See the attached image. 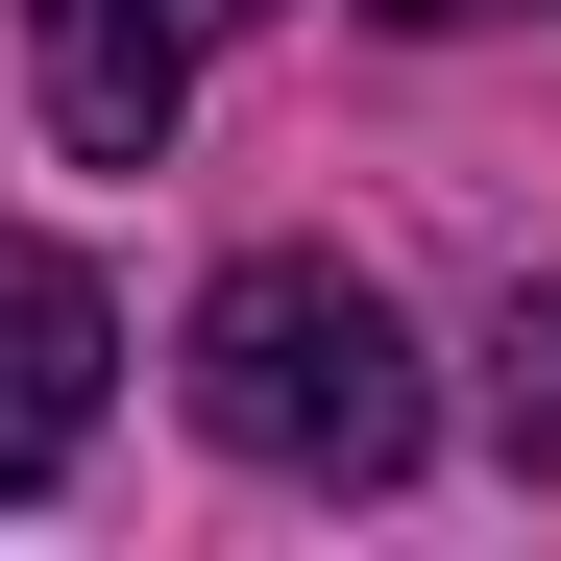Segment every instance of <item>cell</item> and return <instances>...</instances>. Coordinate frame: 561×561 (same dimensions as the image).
<instances>
[{"label":"cell","mask_w":561,"mask_h":561,"mask_svg":"<svg viewBox=\"0 0 561 561\" xmlns=\"http://www.w3.org/2000/svg\"><path fill=\"white\" fill-rule=\"evenodd\" d=\"M196 415L268 463V489H391V463H415V342H391L366 268L244 244L220 294H196Z\"/></svg>","instance_id":"cell-1"},{"label":"cell","mask_w":561,"mask_h":561,"mask_svg":"<svg viewBox=\"0 0 561 561\" xmlns=\"http://www.w3.org/2000/svg\"><path fill=\"white\" fill-rule=\"evenodd\" d=\"M220 25H268V0H25V73H49V123L99 171H147L171 123H196V49Z\"/></svg>","instance_id":"cell-2"},{"label":"cell","mask_w":561,"mask_h":561,"mask_svg":"<svg viewBox=\"0 0 561 561\" xmlns=\"http://www.w3.org/2000/svg\"><path fill=\"white\" fill-rule=\"evenodd\" d=\"M99 366H123L99 268H73V244H0V489H49V463L99 439Z\"/></svg>","instance_id":"cell-3"},{"label":"cell","mask_w":561,"mask_h":561,"mask_svg":"<svg viewBox=\"0 0 561 561\" xmlns=\"http://www.w3.org/2000/svg\"><path fill=\"white\" fill-rule=\"evenodd\" d=\"M489 439H513V463H561V294H513V318H489Z\"/></svg>","instance_id":"cell-4"},{"label":"cell","mask_w":561,"mask_h":561,"mask_svg":"<svg viewBox=\"0 0 561 561\" xmlns=\"http://www.w3.org/2000/svg\"><path fill=\"white\" fill-rule=\"evenodd\" d=\"M391 25H561V0H391Z\"/></svg>","instance_id":"cell-5"}]
</instances>
